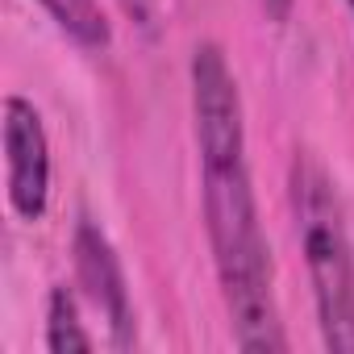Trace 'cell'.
<instances>
[{"mask_svg":"<svg viewBox=\"0 0 354 354\" xmlns=\"http://www.w3.org/2000/svg\"><path fill=\"white\" fill-rule=\"evenodd\" d=\"M201 196H205V230L213 246L221 300L234 325V342L250 354L288 350L283 321L275 308V267L254 205L246 150L201 154Z\"/></svg>","mask_w":354,"mask_h":354,"instance_id":"6da1fadb","label":"cell"},{"mask_svg":"<svg viewBox=\"0 0 354 354\" xmlns=\"http://www.w3.org/2000/svg\"><path fill=\"white\" fill-rule=\"evenodd\" d=\"M292 213L313 279L321 342L337 354H354V246L342 221L333 180L313 154L292 158Z\"/></svg>","mask_w":354,"mask_h":354,"instance_id":"7a4b0ae2","label":"cell"},{"mask_svg":"<svg viewBox=\"0 0 354 354\" xmlns=\"http://www.w3.org/2000/svg\"><path fill=\"white\" fill-rule=\"evenodd\" d=\"M192 125L201 154L246 150V121H242V92L230 71V59L217 42H201L192 50Z\"/></svg>","mask_w":354,"mask_h":354,"instance_id":"3957f363","label":"cell"},{"mask_svg":"<svg viewBox=\"0 0 354 354\" xmlns=\"http://www.w3.org/2000/svg\"><path fill=\"white\" fill-rule=\"evenodd\" d=\"M5 171L13 213L21 221H42L50 205V138L42 113L21 96L5 100Z\"/></svg>","mask_w":354,"mask_h":354,"instance_id":"277c9868","label":"cell"},{"mask_svg":"<svg viewBox=\"0 0 354 354\" xmlns=\"http://www.w3.org/2000/svg\"><path fill=\"white\" fill-rule=\"evenodd\" d=\"M75 271H80V283L88 288L92 304L100 308V317L109 321V333H113V346L117 350H129L138 342V321H133V304H129V288H125V271H121V259L113 250V242L84 217L75 225Z\"/></svg>","mask_w":354,"mask_h":354,"instance_id":"5b68a950","label":"cell"},{"mask_svg":"<svg viewBox=\"0 0 354 354\" xmlns=\"http://www.w3.org/2000/svg\"><path fill=\"white\" fill-rule=\"evenodd\" d=\"M38 5H42V9L50 13V21H55L67 38H75L80 46L104 50V46L113 42L109 21H104V9L96 5V0H38Z\"/></svg>","mask_w":354,"mask_h":354,"instance_id":"8992f818","label":"cell"},{"mask_svg":"<svg viewBox=\"0 0 354 354\" xmlns=\"http://www.w3.org/2000/svg\"><path fill=\"white\" fill-rule=\"evenodd\" d=\"M92 346H96V337L84 329L75 296L67 288H55L50 304H46V350L50 354H88Z\"/></svg>","mask_w":354,"mask_h":354,"instance_id":"52a82bcc","label":"cell"},{"mask_svg":"<svg viewBox=\"0 0 354 354\" xmlns=\"http://www.w3.org/2000/svg\"><path fill=\"white\" fill-rule=\"evenodd\" d=\"M125 17H133L142 30H154V0H121Z\"/></svg>","mask_w":354,"mask_h":354,"instance_id":"ba28073f","label":"cell"},{"mask_svg":"<svg viewBox=\"0 0 354 354\" xmlns=\"http://www.w3.org/2000/svg\"><path fill=\"white\" fill-rule=\"evenodd\" d=\"M259 5L267 9L271 21H288V13H292V0H259Z\"/></svg>","mask_w":354,"mask_h":354,"instance_id":"9c48e42d","label":"cell"},{"mask_svg":"<svg viewBox=\"0 0 354 354\" xmlns=\"http://www.w3.org/2000/svg\"><path fill=\"white\" fill-rule=\"evenodd\" d=\"M346 5H350V13H354V0H346Z\"/></svg>","mask_w":354,"mask_h":354,"instance_id":"30bf717a","label":"cell"}]
</instances>
